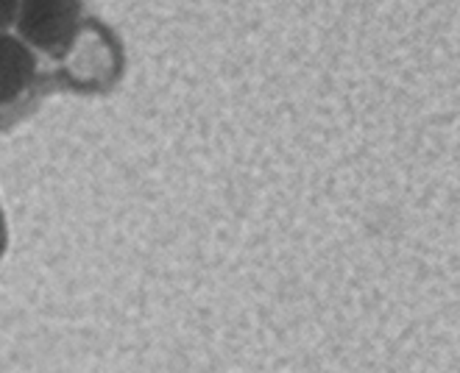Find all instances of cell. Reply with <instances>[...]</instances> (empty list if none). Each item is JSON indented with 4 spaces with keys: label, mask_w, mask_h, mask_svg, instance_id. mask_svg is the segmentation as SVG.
I'll list each match as a JSON object with an SVG mask.
<instances>
[{
    "label": "cell",
    "mask_w": 460,
    "mask_h": 373,
    "mask_svg": "<svg viewBox=\"0 0 460 373\" xmlns=\"http://www.w3.org/2000/svg\"><path fill=\"white\" fill-rule=\"evenodd\" d=\"M9 246V229H6V215H4V206H0V259L6 254Z\"/></svg>",
    "instance_id": "obj_5"
},
{
    "label": "cell",
    "mask_w": 460,
    "mask_h": 373,
    "mask_svg": "<svg viewBox=\"0 0 460 373\" xmlns=\"http://www.w3.org/2000/svg\"><path fill=\"white\" fill-rule=\"evenodd\" d=\"M37 53L17 34H0V109L17 103L34 90Z\"/></svg>",
    "instance_id": "obj_3"
},
{
    "label": "cell",
    "mask_w": 460,
    "mask_h": 373,
    "mask_svg": "<svg viewBox=\"0 0 460 373\" xmlns=\"http://www.w3.org/2000/svg\"><path fill=\"white\" fill-rule=\"evenodd\" d=\"M17 6H20V0H0V34H6L9 29H14Z\"/></svg>",
    "instance_id": "obj_4"
},
{
    "label": "cell",
    "mask_w": 460,
    "mask_h": 373,
    "mask_svg": "<svg viewBox=\"0 0 460 373\" xmlns=\"http://www.w3.org/2000/svg\"><path fill=\"white\" fill-rule=\"evenodd\" d=\"M62 59L65 67L57 73L70 90L78 92H110L123 75V42L106 22L87 17Z\"/></svg>",
    "instance_id": "obj_1"
},
{
    "label": "cell",
    "mask_w": 460,
    "mask_h": 373,
    "mask_svg": "<svg viewBox=\"0 0 460 373\" xmlns=\"http://www.w3.org/2000/svg\"><path fill=\"white\" fill-rule=\"evenodd\" d=\"M84 22V0H20L14 29L31 50L62 59Z\"/></svg>",
    "instance_id": "obj_2"
}]
</instances>
